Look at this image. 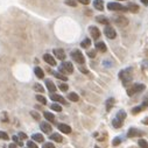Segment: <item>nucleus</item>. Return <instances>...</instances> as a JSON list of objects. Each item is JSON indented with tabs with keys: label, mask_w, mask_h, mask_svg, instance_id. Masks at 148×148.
Masks as SVG:
<instances>
[{
	"label": "nucleus",
	"mask_w": 148,
	"mask_h": 148,
	"mask_svg": "<svg viewBox=\"0 0 148 148\" xmlns=\"http://www.w3.org/2000/svg\"><path fill=\"white\" fill-rule=\"evenodd\" d=\"M68 99H70L71 102H77V100L79 99V97H78L77 93H75V92H70V93L68 95Z\"/></svg>",
	"instance_id": "26"
},
{
	"label": "nucleus",
	"mask_w": 148,
	"mask_h": 148,
	"mask_svg": "<svg viewBox=\"0 0 148 148\" xmlns=\"http://www.w3.org/2000/svg\"><path fill=\"white\" fill-rule=\"evenodd\" d=\"M32 138H33V140H34V141H36V142H43V141H44L43 135H42V134H39V133L33 134V135H32Z\"/></svg>",
	"instance_id": "24"
},
{
	"label": "nucleus",
	"mask_w": 148,
	"mask_h": 148,
	"mask_svg": "<svg viewBox=\"0 0 148 148\" xmlns=\"http://www.w3.org/2000/svg\"><path fill=\"white\" fill-rule=\"evenodd\" d=\"M142 135H143L142 131L138 130L136 127H132V128H130L128 132H127V136H128V138H135V136H142Z\"/></svg>",
	"instance_id": "8"
},
{
	"label": "nucleus",
	"mask_w": 148,
	"mask_h": 148,
	"mask_svg": "<svg viewBox=\"0 0 148 148\" xmlns=\"http://www.w3.org/2000/svg\"><path fill=\"white\" fill-rule=\"evenodd\" d=\"M54 76L56 78H58V79H61V80H68V77L65 75L61 74V72H54Z\"/></svg>",
	"instance_id": "28"
},
{
	"label": "nucleus",
	"mask_w": 148,
	"mask_h": 148,
	"mask_svg": "<svg viewBox=\"0 0 148 148\" xmlns=\"http://www.w3.org/2000/svg\"><path fill=\"white\" fill-rule=\"evenodd\" d=\"M104 33H105L106 38L110 39V40H113V39H115V36H117V33H115V31H114V28L111 27V26H108V25L105 27Z\"/></svg>",
	"instance_id": "7"
},
{
	"label": "nucleus",
	"mask_w": 148,
	"mask_h": 148,
	"mask_svg": "<svg viewBox=\"0 0 148 148\" xmlns=\"http://www.w3.org/2000/svg\"><path fill=\"white\" fill-rule=\"evenodd\" d=\"M51 108H53L54 111H56V112H61V111H62V107L58 105V104H53V105H51Z\"/></svg>",
	"instance_id": "34"
},
{
	"label": "nucleus",
	"mask_w": 148,
	"mask_h": 148,
	"mask_svg": "<svg viewBox=\"0 0 148 148\" xmlns=\"http://www.w3.org/2000/svg\"><path fill=\"white\" fill-rule=\"evenodd\" d=\"M79 70H80L83 74H87V70H86L85 68H82V67H80V68H79Z\"/></svg>",
	"instance_id": "45"
},
{
	"label": "nucleus",
	"mask_w": 148,
	"mask_h": 148,
	"mask_svg": "<svg viewBox=\"0 0 148 148\" xmlns=\"http://www.w3.org/2000/svg\"><path fill=\"white\" fill-rule=\"evenodd\" d=\"M50 139H51L53 141H56V142H62V140H63L62 135H61V134H58V133H54V134H51V135H50Z\"/></svg>",
	"instance_id": "21"
},
{
	"label": "nucleus",
	"mask_w": 148,
	"mask_h": 148,
	"mask_svg": "<svg viewBox=\"0 0 148 148\" xmlns=\"http://www.w3.org/2000/svg\"><path fill=\"white\" fill-rule=\"evenodd\" d=\"M90 44H91V40L90 39H84L82 41V43H80V47L82 48H89V47H90Z\"/></svg>",
	"instance_id": "27"
},
{
	"label": "nucleus",
	"mask_w": 148,
	"mask_h": 148,
	"mask_svg": "<svg viewBox=\"0 0 148 148\" xmlns=\"http://www.w3.org/2000/svg\"><path fill=\"white\" fill-rule=\"evenodd\" d=\"M58 130H60L62 133H64V134L71 133V127L65 125V124H58Z\"/></svg>",
	"instance_id": "12"
},
{
	"label": "nucleus",
	"mask_w": 148,
	"mask_h": 148,
	"mask_svg": "<svg viewBox=\"0 0 148 148\" xmlns=\"http://www.w3.org/2000/svg\"><path fill=\"white\" fill-rule=\"evenodd\" d=\"M13 141H14V143H18L19 146H23V145H22V142L19 140V138H18L16 135H14V136H13Z\"/></svg>",
	"instance_id": "39"
},
{
	"label": "nucleus",
	"mask_w": 148,
	"mask_h": 148,
	"mask_svg": "<svg viewBox=\"0 0 148 148\" xmlns=\"http://www.w3.org/2000/svg\"><path fill=\"white\" fill-rule=\"evenodd\" d=\"M107 8L110 11H119V12H126L127 11V7L118 4V3H108L107 4Z\"/></svg>",
	"instance_id": "6"
},
{
	"label": "nucleus",
	"mask_w": 148,
	"mask_h": 148,
	"mask_svg": "<svg viewBox=\"0 0 148 148\" xmlns=\"http://www.w3.org/2000/svg\"><path fill=\"white\" fill-rule=\"evenodd\" d=\"M71 57H72V60H74L75 62H77V63H79V64H83V63L85 62V58H84L83 54H82L79 50H77V49L71 51Z\"/></svg>",
	"instance_id": "5"
},
{
	"label": "nucleus",
	"mask_w": 148,
	"mask_h": 148,
	"mask_svg": "<svg viewBox=\"0 0 148 148\" xmlns=\"http://www.w3.org/2000/svg\"><path fill=\"white\" fill-rule=\"evenodd\" d=\"M119 1H123V0H119Z\"/></svg>",
	"instance_id": "50"
},
{
	"label": "nucleus",
	"mask_w": 148,
	"mask_h": 148,
	"mask_svg": "<svg viewBox=\"0 0 148 148\" xmlns=\"http://www.w3.org/2000/svg\"><path fill=\"white\" fill-rule=\"evenodd\" d=\"M58 72H61L63 75H70V74H72L74 72V65H72V63H70V62H63L60 65V68H58Z\"/></svg>",
	"instance_id": "3"
},
{
	"label": "nucleus",
	"mask_w": 148,
	"mask_h": 148,
	"mask_svg": "<svg viewBox=\"0 0 148 148\" xmlns=\"http://www.w3.org/2000/svg\"><path fill=\"white\" fill-rule=\"evenodd\" d=\"M87 56H89V57H91V58L96 57V50H90V51H87Z\"/></svg>",
	"instance_id": "40"
},
{
	"label": "nucleus",
	"mask_w": 148,
	"mask_h": 148,
	"mask_svg": "<svg viewBox=\"0 0 148 148\" xmlns=\"http://www.w3.org/2000/svg\"><path fill=\"white\" fill-rule=\"evenodd\" d=\"M50 98L54 100V102H57V103H61V104H67V102L64 100V98L60 95H56V93H51Z\"/></svg>",
	"instance_id": "13"
},
{
	"label": "nucleus",
	"mask_w": 148,
	"mask_h": 148,
	"mask_svg": "<svg viewBox=\"0 0 148 148\" xmlns=\"http://www.w3.org/2000/svg\"><path fill=\"white\" fill-rule=\"evenodd\" d=\"M34 90H35L36 92H44V89H43V86H42L41 84H39V83L34 84Z\"/></svg>",
	"instance_id": "31"
},
{
	"label": "nucleus",
	"mask_w": 148,
	"mask_h": 148,
	"mask_svg": "<svg viewBox=\"0 0 148 148\" xmlns=\"http://www.w3.org/2000/svg\"><path fill=\"white\" fill-rule=\"evenodd\" d=\"M54 55L61 61H63L65 58V53H64L63 49H54Z\"/></svg>",
	"instance_id": "11"
},
{
	"label": "nucleus",
	"mask_w": 148,
	"mask_h": 148,
	"mask_svg": "<svg viewBox=\"0 0 148 148\" xmlns=\"http://www.w3.org/2000/svg\"><path fill=\"white\" fill-rule=\"evenodd\" d=\"M41 130L43 133H50L51 132V126L48 123H41Z\"/></svg>",
	"instance_id": "18"
},
{
	"label": "nucleus",
	"mask_w": 148,
	"mask_h": 148,
	"mask_svg": "<svg viewBox=\"0 0 148 148\" xmlns=\"http://www.w3.org/2000/svg\"><path fill=\"white\" fill-rule=\"evenodd\" d=\"M27 146H28V148H39L34 141H28L27 142Z\"/></svg>",
	"instance_id": "37"
},
{
	"label": "nucleus",
	"mask_w": 148,
	"mask_h": 148,
	"mask_svg": "<svg viewBox=\"0 0 148 148\" xmlns=\"http://www.w3.org/2000/svg\"><path fill=\"white\" fill-rule=\"evenodd\" d=\"M113 105H114V99H113V98H108L107 102H106V110L110 111Z\"/></svg>",
	"instance_id": "29"
},
{
	"label": "nucleus",
	"mask_w": 148,
	"mask_h": 148,
	"mask_svg": "<svg viewBox=\"0 0 148 148\" xmlns=\"http://www.w3.org/2000/svg\"><path fill=\"white\" fill-rule=\"evenodd\" d=\"M93 6H95L96 10L103 11L104 10V3H103V0H95V1H93Z\"/></svg>",
	"instance_id": "19"
},
{
	"label": "nucleus",
	"mask_w": 148,
	"mask_h": 148,
	"mask_svg": "<svg viewBox=\"0 0 148 148\" xmlns=\"http://www.w3.org/2000/svg\"><path fill=\"white\" fill-rule=\"evenodd\" d=\"M19 138H20V139H27V134L23 133V132H20V133H19Z\"/></svg>",
	"instance_id": "44"
},
{
	"label": "nucleus",
	"mask_w": 148,
	"mask_h": 148,
	"mask_svg": "<svg viewBox=\"0 0 148 148\" xmlns=\"http://www.w3.org/2000/svg\"><path fill=\"white\" fill-rule=\"evenodd\" d=\"M120 142H121V138L117 136V138H115V139L112 141V145H113V146H118V145H119Z\"/></svg>",
	"instance_id": "36"
},
{
	"label": "nucleus",
	"mask_w": 148,
	"mask_h": 148,
	"mask_svg": "<svg viewBox=\"0 0 148 148\" xmlns=\"http://www.w3.org/2000/svg\"><path fill=\"white\" fill-rule=\"evenodd\" d=\"M127 11H130V12H132V13H138V12H139V6H138L136 4L130 3V4L127 5Z\"/></svg>",
	"instance_id": "17"
},
{
	"label": "nucleus",
	"mask_w": 148,
	"mask_h": 148,
	"mask_svg": "<svg viewBox=\"0 0 148 148\" xmlns=\"http://www.w3.org/2000/svg\"><path fill=\"white\" fill-rule=\"evenodd\" d=\"M145 87L146 86L143 84H133L132 86H130L127 89V95L128 96H133L135 93H139V92H141V91L145 90Z\"/></svg>",
	"instance_id": "4"
},
{
	"label": "nucleus",
	"mask_w": 148,
	"mask_h": 148,
	"mask_svg": "<svg viewBox=\"0 0 148 148\" xmlns=\"http://www.w3.org/2000/svg\"><path fill=\"white\" fill-rule=\"evenodd\" d=\"M142 123H143V124H148V117L146 118V119H145V120H143Z\"/></svg>",
	"instance_id": "48"
},
{
	"label": "nucleus",
	"mask_w": 148,
	"mask_h": 148,
	"mask_svg": "<svg viewBox=\"0 0 148 148\" xmlns=\"http://www.w3.org/2000/svg\"><path fill=\"white\" fill-rule=\"evenodd\" d=\"M89 32H90L91 36H92V38H93L95 40L99 39V36H100V32H99V29H98L97 27H95V26H91V27H89Z\"/></svg>",
	"instance_id": "9"
},
{
	"label": "nucleus",
	"mask_w": 148,
	"mask_h": 148,
	"mask_svg": "<svg viewBox=\"0 0 148 148\" xmlns=\"http://www.w3.org/2000/svg\"><path fill=\"white\" fill-rule=\"evenodd\" d=\"M43 115H44V118H46L48 121H50V123H54V121H55V117H54L53 113H50V112H44Z\"/></svg>",
	"instance_id": "22"
},
{
	"label": "nucleus",
	"mask_w": 148,
	"mask_h": 148,
	"mask_svg": "<svg viewBox=\"0 0 148 148\" xmlns=\"http://www.w3.org/2000/svg\"><path fill=\"white\" fill-rule=\"evenodd\" d=\"M43 60H44V62H47L49 65H53V67L56 65L55 58H54L51 55H49V54H44V55H43Z\"/></svg>",
	"instance_id": "10"
},
{
	"label": "nucleus",
	"mask_w": 148,
	"mask_h": 148,
	"mask_svg": "<svg viewBox=\"0 0 148 148\" xmlns=\"http://www.w3.org/2000/svg\"><path fill=\"white\" fill-rule=\"evenodd\" d=\"M138 143H139L140 148H148V142H147L145 139H139Z\"/></svg>",
	"instance_id": "30"
},
{
	"label": "nucleus",
	"mask_w": 148,
	"mask_h": 148,
	"mask_svg": "<svg viewBox=\"0 0 148 148\" xmlns=\"http://www.w3.org/2000/svg\"><path fill=\"white\" fill-rule=\"evenodd\" d=\"M132 71H133L132 68H127L119 72V78L123 80V84L125 86H127L132 82Z\"/></svg>",
	"instance_id": "1"
},
{
	"label": "nucleus",
	"mask_w": 148,
	"mask_h": 148,
	"mask_svg": "<svg viewBox=\"0 0 148 148\" xmlns=\"http://www.w3.org/2000/svg\"><path fill=\"white\" fill-rule=\"evenodd\" d=\"M96 49L100 53H105L106 51V46H105L104 42H97L96 43Z\"/></svg>",
	"instance_id": "20"
},
{
	"label": "nucleus",
	"mask_w": 148,
	"mask_h": 148,
	"mask_svg": "<svg viewBox=\"0 0 148 148\" xmlns=\"http://www.w3.org/2000/svg\"><path fill=\"white\" fill-rule=\"evenodd\" d=\"M8 148H18V146H16L15 143H11V145L8 146Z\"/></svg>",
	"instance_id": "46"
},
{
	"label": "nucleus",
	"mask_w": 148,
	"mask_h": 148,
	"mask_svg": "<svg viewBox=\"0 0 148 148\" xmlns=\"http://www.w3.org/2000/svg\"><path fill=\"white\" fill-rule=\"evenodd\" d=\"M95 148H99V147H95Z\"/></svg>",
	"instance_id": "49"
},
{
	"label": "nucleus",
	"mask_w": 148,
	"mask_h": 148,
	"mask_svg": "<svg viewBox=\"0 0 148 148\" xmlns=\"http://www.w3.org/2000/svg\"><path fill=\"white\" fill-rule=\"evenodd\" d=\"M36 99H38V102H39V103H41V104H43V105H46V104H47V99H46L43 96L38 95V96H36Z\"/></svg>",
	"instance_id": "32"
},
{
	"label": "nucleus",
	"mask_w": 148,
	"mask_h": 148,
	"mask_svg": "<svg viewBox=\"0 0 148 148\" xmlns=\"http://www.w3.org/2000/svg\"><path fill=\"white\" fill-rule=\"evenodd\" d=\"M147 105H148V102L146 100V102H145V103H143L142 105H140V106H136V107H134V108H132V113H133V114H138L139 112H141V111H143V108H145V107H146Z\"/></svg>",
	"instance_id": "14"
},
{
	"label": "nucleus",
	"mask_w": 148,
	"mask_h": 148,
	"mask_svg": "<svg viewBox=\"0 0 148 148\" xmlns=\"http://www.w3.org/2000/svg\"><path fill=\"white\" fill-rule=\"evenodd\" d=\"M114 21L119 25V26H126L127 25V19L126 18H124V16H118V18H115L114 19Z\"/></svg>",
	"instance_id": "15"
},
{
	"label": "nucleus",
	"mask_w": 148,
	"mask_h": 148,
	"mask_svg": "<svg viewBox=\"0 0 148 148\" xmlns=\"http://www.w3.org/2000/svg\"><path fill=\"white\" fill-rule=\"evenodd\" d=\"M60 89L62 91H67L68 90V85L65 83H62V84H60Z\"/></svg>",
	"instance_id": "41"
},
{
	"label": "nucleus",
	"mask_w": 148,
	"mask_h": 148,
	"mask_svg": "<svg viewBox=\"0 0 148 148\" xmlns=\"http://www.w3.org/2000/svg\"><path fill=\"white\" fill-rule=\"evenodd\" d=\"M96 20H97L99 23H103V25H106V26L110 23L108 19H107V18H105V16H102V15H100V16H97V18H96Z\"/></svg>",
	"instance_id": "25"
},
{
	"label": "nucleus",
	"mask_w": 148,
	"mask_h": 148,
	"mask_svg": "<svg viewBox=\"0 0 148 148\" xmlns=\"http://www.w3.org/2000/svg\"><path fill=\"white\" fill-rule=\"evenodd\" d=\"M0 139H1V140H8V135H7V133L0 131Z\"/></svg>",
	"instance_id": "38"
},
{
	"label": "nucleus",
	"mask_w": 148,
	"mask_h": 148,
	"mask_svg": "<svg viewBox=\"0 0 148 148\" xmlns=\"http://www.w3.org/2000/svg\"><path fill=\"white\" fill-rule=\"evenodd\" d=\"M31 115L34 118L35 120H40V114H39L38 112H35V111H32V112H31Z\"/></svg>",
	"instance_id": "35"
},
{
	"label": "nucleus",
	"mask_w": 148,
	"mask_h": 148,
	"mask_svg": "<svg viewBox=\"0 0 148 148\" xmlns=\"http://www.w3.org/2000/svg\"><path fill=\"white\" fill-rule=\"evenodd\" d=\"M42 148H55V146L51 143V142H47V143H44L43 145V147Z\"/></svg>",
	"instance_id": "42"
},
{
	"label": "nucleus",
	"mask_w": 148,
	"mask_h": 148,
	"mask_svg": "<svg viewBox=\"0 0 148 148\" xmlns=\"http://www.w3.org/2000/svg\"><path fill=\"white\" fill-rule=\"evenodd\" d=\"M46 86H47V89H48V90H49L51 93L56 91V86H55V84H54L51 80H49V79L46 80Z\"/></svg>",
	"instance_id": "16"
},
{
	"label": "nucleus",
	"mask_w": 148,
	"mask_h": 148,
	"mask_svg": "<svg viewBox=\"0 0 148 148\" xmlns=\"http://www.w3.org/2000/svg\"><path fill=\"white\" fill-rule=\"evenodd\" d=\"M34 72H35V75H36V77H39V78H43V77H44V72H43V70H42L40 67H36V68L34 69Z\"/></svg>",
	"instance_id": "23"
},
{
	"label": "nucleus",
	"mask_w": 148,
	"mask_h": 148,
	"mask_svg": "<svg viewBox=\"0 0 148 148\" xmlns=\"http://www.w3.org/2000/svg\"><path fill=\"white\" fill-rule=\"evenodd\" d=\"M126 117H127L126 112H125L124 110H120L119 112L117 113L115 118L113 119V121H112V125H113L115 128H120V127L123 126V123H124V120H125V118H126Z\"/></svg>",
	"instance_id": "2"
},
{
	"label": "nucleus",
	"mask_w": 148,
	"mask_h": 148,
	"mask_svg": "<svg viewBox=\"0 0 148 148\" xmlns=\"http://www.w3.org/2000/svg\"><path fill=\"white\" fill-rule=\"evenodd\" d=\"M65 5L71 6V7H76L77 6V3L75 1V0H65Z\"/></svg>",
	"instance_id": "33"
},
{
	"label": "nucleus",
	"mask_w": 148,
	"mask_h": 148,
	"mask_svg": "<svg viewBox=\"0 0 148 148\" xmlns=\"http://www.w3.org/2000/svg\"><path fill=\"white\" fill-rule=\"evenodd\" d=\"M141 3H142L145 6H148V0H141Z\"/></svg>",
	"instance_id": "47"
},
{
	"label": "nucleus",
	"mask_w": 148,
	"mask_h": 148,
	"mask_svg": "<svg viewBox=\"0 0 148 148\" xmlns=\"http://www.w3.org/2000/svg\"><path fill=\"white\" fill-rule=\"evenodd\" d=\"M77 1H79L83 5H89V4H90V0H77Z\"/></svg>",
	"instance_id": "43"
}]
</instances>
